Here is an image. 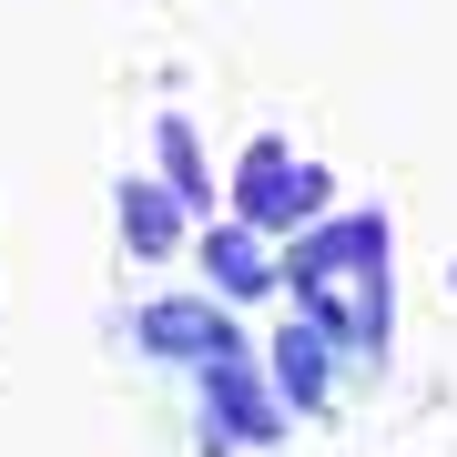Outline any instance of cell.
I'll return each mask as SVG.
<instances>
[{
	"mask_svg": "<svg viewBox=\"0 0 457 457\" xmlns=\"http://www.w3.org/2000/svg\"><path fill=\"white\" fill-rule=\"evenodd\" d=\"M234 213L254 234H295L305 213H326V173L295 163L275 132H264V143H245V163H234Z\"/></svg>",
	"mask_w": 457,
	"mask_h": 457,
	"instance_id": "6da1fadb",
	"label": "cell"
},
{
	"mask_svg": "<svg viewBox=\"0 0 457 457\" xmlns=\"http://www.w3.org/2000/svg\"><path fill=\"white\" fill-rule=\"evenodd\" d=\"M204 396H213V427H224L234 447H275V437H285V396L254 376V356H245V345L204 366Z\"/></svg>",
	"mask_w": 457,
	"mask_h": 457,
	"instance_id": "7a4b0ae2",
	"label": "cell"
},
{
	"mask_svg": "<svg viewBox=\"0 0 457 457\" xmlns=\"http://www.w3.org/2000/svg\"><path fill=\"white\" fill-rule=\"evenodd\" d=\"M143 345L153 356H183V366H213V356H234L245 336H234L213 305H183L173 295V305H143Z\"/></svg>",
	"mask_w": 457,
	"mask_h": 457,
	"instance_id": "3957f363",
	"label": "cell"
},
{
	"mask_svg": "<svg viewBox=\"0 0 457 457\" xmlns=\"http://www.w3.org/2000/svg\"><path fill=\"white\" fill-rule=\"evenodd\" d=\"M204 275L224 285L234 305H245V295H264V285L285 275V264H275V245H264V234L245 224V213H234V224H213V234H204Z\"/></svg>",
	"mask_w": 457,
	"mask_h": 457,
	"instance_id": "277c9868",
	"label": "cell"
},
{
	"mask_svg": "<svg viewBox=\"0 0 457 457\" xmlns=\"http://www.w3.org/2000/svg\"><path fill=\"white\" fill-rule=\"evenodd\" d=\"M183 224H194V213H183L173 183H122V245L143 254V264H163L183 245Z\"/></svg>",
	"mask_w": 457,
	"mask_h": 457,
	"instance_id": "5b68a950",
	"label": "cell"
},
{
	"mask_svg": "<svg viewBox=\"0 0 457 457\" xmlns=\"http://www.w3.org/2000/svg\"><path fill=\"white\" fill-rule=\"evenodd\" d=\"M153 153H163V183L183 194V213H213V163H204L194 122H183V112H163V122H153Z\"/></svg>",
	"mask_w": 457,
	"mask_h": 457,
	"instance_id": "8992f818",
	"label": "cell"
},
{
	"mask_svg": "<svg viewBox=\"0 0 457 457\" xmlns=\"http://www.w3.org/2000/svg\"><path fill=\"white\" fill-rule=\"evenodd\" d=\"M275 386L295 407H326V326H285L275 336Z\"/></svg>",
	"mask_w": 457,
	"mask_h": 457,
	"instance_id": "52a82bcc",
	"label": "cell"
},
{
	"mask_svg": "<svg viewBox=\"0 0 457 457\" xmlns=\"http://www.w3.org/2000/svg\"><path fill=\"white\" fill-rule=\"evenodd\" d=\"M447 285H457V264H447Z\"/></svg>",
	"mask_w": 457,
	"mask_h": 457,
	"instance_id": "ba28073f",
	"label": "cell"
}]
</instances>
